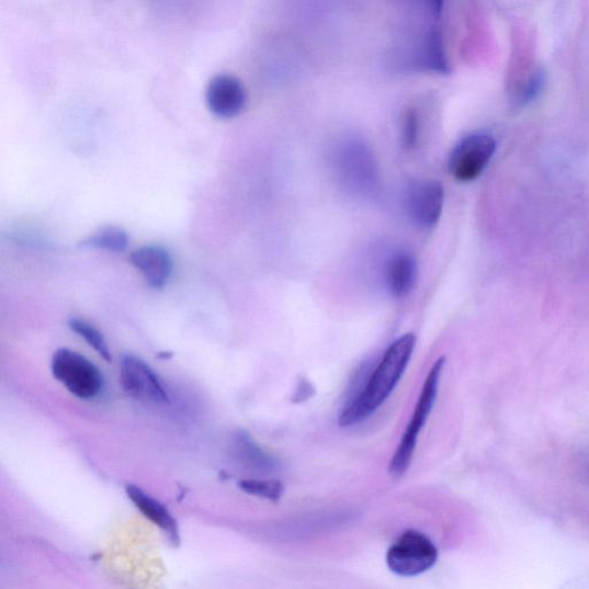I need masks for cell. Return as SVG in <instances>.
Segmentation results:
<instances>
[{
    "label": "cell",
    "mask_w": 589,
    "mask_h": 589,
    "mask_svg": "<svg viewBox=\"0 0 589 589\" xmlns=\"http://www.w3.org/2000/svg\"><path fill=\"white\" fill-rule=\"evenodd\" d=\"M416 337L408 333L398 338L385 352L378 366L370 375L361 392L353 397L339 418L341 428H351L369 419L396 388L411 361Z\"/></svg>",
    "instance_id": "obj_1"
},
{
    "label": "cell",
    "mask_w": 589,
    "mask_h": 589,
    "mask_svg": "<svg viewBox=\"0 0 589 589\" xmlns=\"http://www.w3.org/2000/svg\"><path fill=\"white\" fill-rule=\"evenodd\" d=\"M444 363L445 360L441 358L430 370L427 381L423 383L420 396L418 397L412 418L390 460L389 474L395 479L404 477L411 464L418 438L423 427H426L438 397Z\"/></svg>",
    "instance_id": "obj_2"
},
{
    "label": "cell",
    "mask_w": 589,
    "mask_h": 589,
    "mask_svg": "<svg viewBox=\"0 0 589 589\" xmlns=\"http://www.w3.org/2000/svg\"><path fill=\"white\" fill-rule=\"evenodd\" d=\"M439 552L431 539L418 531L400 534L389 547L386 563L399 577H417L430 571L437 564Z\"/></svg>",
    "instance_id": "obj_3"
},
{
    "label": "cell",
    "mask_w": 589,
    "mask_h": 589,
    "mask_svg": "<svg viewBox=\"0 0 589 589\" xmlns=\"http://www.w3.org/2000/svg\"><path fill=\"white\" fill-rule=\"evenodd\" d=\"M52 370L55 378L81 399L95 398L103 389L104 381L99 367L73 350H57Z\"/></svg>",
    "instance_id": "obj_4"
},
{
    "label": "cell",
    "mask_w": 589,
    "mask_h": 589,
    "mask_svg": "<svg viewBox=\"0 0 589 589\" xmlns=\"http://www.w3.org/2000/svg\"><path fill=\"white\" fill-rule=\"evenodd\" d=\"M495 151L497 143L490 135L471 134L454 148L450 157V171L460 182L474 181L485 171Z\"/></svg>",
    "instance_id": "obj_5"
},
{
    "label": "cell",
    "mask_w": 589,
    "mask_h": 589,
    "mask_svg": "<svg viewBox=\"0 0 589 589\" xmlns=\"http://www.w3.org/2000/svg\"><path fill=\"white\" fill-rule=\"evenodd\" d=\"M338 172L351 191L364 193L376 181L375 160L370 149L360 140H348L338 151Z\"/></svg>",
    "instance_id": "obj_6"
},
{
    "label": "cell",
    "mask_w": 589,
    "mask_h": 589,
    "mask_svg": "<svg viewBox=\"0 0 589 589\" xmlns=\"http://www.w3.org/2000/svg\"><path fill=\"white\" fill-rule=\"evenodd\" d=\"M121 376L124 389L144 403L155 405L170 404V397L157 373L144 361L134 355L122 359Z\"/></svg>",
    "instance_id": "obj_7"
},
{
    "label": "cell",
    "mask_w": 589,
    "mask_h": 589,
    "mask_svg": "<svg viewBox=\"0 0 589 589\" xmlns=\"http://www.w3.org/2000/svg\"><path fill=\"white\" fill-rule=\"evenodd\" d=\"M444 205L443 185L437 180L412 182L405 194V208L411 222L420 228L434 227Z\"/></svg>",
    "instance_id": "obj_8"
},
{
    "label": "cell",
    "mask_w": 589,
    "mask_h": 589,
    "mask_svg": "<svg viewBox=\"0 0 589 589\" xmlns=\"http://www.w3.org/2000/svg\"><path fill=\"white\" fill-rule=\"evenodd\" d=\"M205 100L208 111L220 120H233L247 105V90L242 81L231 75H218L206 87Z\"/></svg>",
    "instance_id": "obj_9"
},
{
    "label": "cell",
    "mask_w": 589,
    "mask_h": 589,
    "mask_svg": "<svg viewBox=\"0 0 589 589\" xmlns=\"http://www.w3.org/2000/svg\"><path fill=\"white\" fill-rule=\"evenodd\" d=\"M132 265L143 273L149 287L161 290L169 284L173 273V259L161 246H145L131 254Z\"/></svg>",
    "instance_id": "obj_10"
},
{
    "label": "cell",
    "mask_w": 589,
    "mask_h": 589,
    "mask_svg": "<svg viewBox=\"0 0 589 589\" xmlns=\"http://www.w3.org/2000/svg\"><path fill=\"white\" fill-rule=\"evenodd\" d=\"M126 492L135 507L168 535L173 545L180 544L179 525L169 509L137 486L128 485Z\"/></svg>",
    "instance_id": "obj_11"
},
{
    "label": "cell",
    "mask_w": 589,
    "mask_h": 589,
    "mask_svg": "<svg viewBox=\"0 0 589 589\" xmlns=\"http://www.w3.org/2000/svg\"><path fill=\"white\" fill-rule=\"evenodd\" d=\"M418 267L409 252H397L387 262L385 280L388 292L395 298L408 296L417 281Z\"/></svg>",
    "instance_id": "obj_12"
},
{
    "label": "cell",
    "mask_w": 589,
    "mask_h": 589,
    "mask_svg": "<svg viewBox=\"0 0 589 589\" xmlns=\"http://www.w3.org/2000/svg\"><path fill=\"white\" fill-rule=\"evenodd\" d=\"M88 249L105 250L121 253L127 250L129 237L125 229L115 226H107L93 233L80 245Z\"/></svg>",
    "instance_id": "obj_13"
},
{
    "label": "cell",
    "mask_w": 589,
    "mask_h": 589,
    "mask_svg": "<svg viewBox=\"0 0 589 589\" xmlns=\"http://www.w3.org/2000/svg\"><path fill=\"white\" fill-rule=\"evenodd\" d=\"M547 73L544 68H537L534 73L518 87L511 97V104L514 110H522L535 102L545 91L547 86Z\"/></svg>",
    "instance_id": "obj_14"
},
{
    "label": "cell",
    "mask_w": 589,
    "mask_h": 589,
    "mask_svg": "<svg viewBox=\"0 0 589 589\" xmlns=\"http://www.w3.org/2000/svg\"><path fill=\"white\" fill-rule=\"evenodd\" d=\"M69 328L80 336L86 342L99 353L105 361H111V352L103 333L95 326L80 318H72L68 321Z\"/></svg>",
    "instance_id": "obj_15"
},
{
    "label": "cell",
    "mask_w": 589,
    "mask_h": 589,
    "mask_svg": "<svg viewBox=\"0 0 589 589\" xmlns=\"http://www.w3.org/2000/svg\"><path fill=\"white\" fill-rule=\"evenodd\" d=\"M239 487L253 497L279 501L284 492V485L276 480H242Z\"/></svg>",
    "instance_id": "obj_16"
},
{
    "label": "cell",
    "mask_w": 589,
    "mask_h": 589,
    "mask_svg": "<svg viewBox=\"0 0 589 589\" xmlns=\"http://www.w3.org/2000/svg\"><path fill=\"white\" fill-rule=\"evenodd\" d=\"M420 133L419 114L415 109H409L403 120V145L407 150H414L418 146Z\"/></svg>",
    "instance_id": "obj_17"
},
{
    "label": "cell",
    "mask_w": 589,
    "mask_h": 589,
    "mask_svg": "<svg viewBox=\"0 0 589 589\" xmlns=\"http://www.w3.org/2000/svg\"><path fill=\"white\" fill-rule=\"evenodd\" d=\"M416 2L433 15L441 14L444 7V0H416Z\"/></svg>",
    "instance_id": "obj_18"
},
{
    "label": "cell",
    "mask_w": 589,
    "mask_h": 589,
    "mask_svg": "<svg viewBox=\"0 0 589 589\" xmlns=\"http://www.w3.org/2000/svg\"><path fill=\"white\" fill-rule=\"evenodd\" d=\"M310 390H314V388L309 386L308 382L303 381L302 384H299V387H297V392L295 394V396H299L298 403L308 398L310 396Z\"/></svg>",
    "instance_id": "obj_19"
}]
</instances>
